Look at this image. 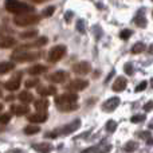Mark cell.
I'll return each mask as SVG.
<instances>
[{
    "label": "cell",
    "instance_id": "cell-24",
    "mask_svg": "<svg viewBox=\"0 0 153 153\" xmlns=\"http://www.w3.org/2000/svg\"><path fill=\"white\" fill-rule=\"evenodd\" d=\"M19 100H20L23 103H30L32 101V94L30 91H26V90H24V91H22L20 94H19Z\"/></svg>",
    "mask_w": 153,
    "mask_h": 153
},
{
    "label": "cell",
    "instance_id": "cell-14",
    "mask_svg": "<svg viewBox=\"0 0 153 153\" xmlns=\"http://www.w3.org/2000/svg\"><path fill=\"white\" fill-rule=\"evenodd\" d=\"M46 71H47V66H45V65H34L32 67H30L27 73L30 75H40Z\"/></svg>",
    "mask_w": 153,
    "mask_h": 153
},
{
    "label": "cell",
    "instance_id": "cell-29",
    "mask_svg": "<svg viewBox=\"0 0 153 153\" xmlns=\"http://www.w3.org/2000/svg\"><path fill=\"white\" fill-rule=\"evenodd\" d=\"M78 108V105L76 103H71V105H61V106H58V109L61 111H73V110H75V109Z\"/></svg>",
    "mask_w": 153,
    "mask_h": 153
},
{
    "label": "cell",
    "instance_id": "cell-9",
    "mask_svg": "<svg viewBox=\"0 0 153 153\" xmlns=\"http://www.w3.org/2000/svg\"><path fill=\"white\" fill-rule=\"evenodd\" d=\"M67 73L66 71H62V70H59V71H55L53 73V74L48 75V81L54 82V83H63L67 79Z\"/></svg>",
    "mask_w": 153,
    "mask_h": 153
},
{
    "label": "cell",
    "instance_id": "cell-43",
    "mask_svg": "<svg viewBox=\"0 0 153 153\" xmlns=\"http://www.w3.org/2000/svg\"><path fill=\"white\" fill-rule=\"evenodd\" d=\"M0 95H1V91H0Z\"/></svg>",
    "mask_w": 153,
    "mask_h": 153
},
{
    "label": "cell",
    "instance_id": "cell-33",
    "mask_svg": "<svg viewBox=\"0 0 153 153\" xmlns=\"http://www.w3.org/2000/svg\"><path fill=\"white\" fill-rule=\"evenodd\" d=\"M26 87H36V85H39V79L38 78H32V79H27L24 82Z\"/></svg>",
    "mask_w": 153,
    "mask_h": 153
},
{
    "label": "cell",
    "instance_id": "cell-16",
    "mask_svg": "<svg viewBox=\"0 0 153 153\" xmlns=\"http://www.w3.org/2000/svg\"><path fill=\"white\" fill-rule=\"evenodd\" d=\"M126 79L124 78V76H120V78L116 79V82L113 83V90L114 91H122V90H125V87H126Z\"/></svg>",
    "mask_w": 153,
    "mask_h": 153
},
{
    "label": "cell",
    "instance_id": "cell-28",
    "mask_svg": "<svg viewBox=\"0 0 153 153\" xmlns=\"http://www.w3.org/2000/svg\"><path fill=\"white\" fill-rule=\"evenodd\" d=\"M36 34H38L36 30H28V31L22 32V34H20V38H22V39H30V38L36 36Z\"/></svg>",
    "mask_w": 153,
    "mask_h": 153
},
{
    "label": "cell",
    "instance_id": "cell-7",
    "mask_svg": "<svg viewBox=\"0 0 153 153\" xmlns=\"http://www.w3.org/2000/svg\"><path fill=\"white\" fill-rule=\"evenodd\" d=\"M79 126H81V121L79 120H74L73 122H70V124L65 125L63 128H61V129H56V134H71V133H74L75 130L79 129Z\"/></svg>",
    "mask_w": 153,
    "mask_h": 153
},
{
    "label": "cell",
    "instance_id": "cell-3",
    "mask_svg": "<svg viewBox=\"0 0 153 153\" xmlns=\"http://www.w3.org/2000/svg\"><path fill=\"white\" fill-rule=\"evenodd\" d=\"M39 58H40L39 53H27V51L26 53H13L11 55V59L13 62H19V63H22V62H34Z\"/></svg>",
    "mask_w": 153,
    "mask_h": 153
},
{
    "label": "cell",
    "instance_id": "cell-4",
    "mask_svg": "<svg viewBox=\"0 0 153 153\" xmlns=\"http://www.w3.org/2000/svg\"><path fill=\"white\" fill-rule=\"evenodd\" d=\"M65 54H66V47H65V46H62V45H58V46L53 47L50 51H48L47 59H48V62L55 63V62L61 61V59L63 58Z\"/></svg>",
    "mask_w": 153,
    "mask_h": 153
},
{
    "label": "cell",
    "instance_id": "cell-34",
    "mask_svg": "<svg viewBox=\"0 0 153 153\" xmlns=\"http://www.w3.org/2000/svg\"><path fill=\"white\" fill-rule=\"evenodd\" d=\"M76 30H78L81 34H85L86 32V26H85V20H82V19H79L78 22H76Z\"/></svg>",
    "mask_w": 153,
    "mask_h": 153
},
{
    "label": "cell",
    "instance_id": "cell-11",
    "mask_svg": "<svg viewBox=\"0 0 153 153\" xmlns=\"http://www.w3.org/2000/svg\"><path fill=\"white\" fill-rule=\"evenodd\" d=\"M19 86H20V74H18L16 76H13L12 79H10V81H7L4 83V89L10 90V91L18 90Z\"/></svg>",
    "mask_w": 153,
    "mask_h": 153
},
{
    "label": "cell",
    "instance_id": "cell-26",
    "mask_svg": "<svg viewBox=\"0 0 153 153\" xmlns=\"http://www.w3.org/2000/svg\"><path fill=\"white\" fill-rule=\"evenodd\" d=\"M144 50H145V45H144L143 42H137V43H134V45H133L132 54H140V53H143Z\"/></svg>",
    "mask_w": 153,
    "mask_h": 153
},
{
    "label": "cell",
    "instance_id": "cell-23",
    "mask_svg": "<svg viewBox=\"0 0 153 153\" xmlns=\"http://www.w3.org/2000/svg\"><path fill=\"white\" fill-rule=\"evenodd\" d=\"M134 23L137 24L138 27H145V26H146V19H145V16H144V13L141 12V11L137 13V15H136Z\"/></svg>",
    "mask_w": 153,
    "mask_h": 153
},
{
    "label": "cell",
    "instance_id": "cell-8",
    "mask_svg": "<svg viewBox=\"0 0 153 153\" xmlns=\"http://www.w3.org/2000/svg\"><path fill=\"white\" fill-rule=\"evenodd\" d=\"M90 70H91V66H90L89 62H78V63L73 65V71L75 73V74H81V75H85L87 74V73H90Z\"/></svg>",
    "mask_w": 153,
    "mask_h": 153
},
{
    "label": "cell",
    "instance_id": "cell-20",
    "mask_svg": "<svg viewBox=\"0 0 153 153\" xmlns=\"http://www.w3.org/2000/svg\"><path fill=\"white\" fill-rule=\"evenodd\" d=\"M110 149H111V145L102 143L101 145L93 146V148H91V153H109V151H110Z\"/></svg>",
    "mask_w": 153,
    "mask_h": 153
},
{
    "label": "cell",
    "instance_id": "cell-35",
    "mask_svg": "<svg viewBox=\"0 0 153 153\" xmlns=\"http://www.w3.org/2000/svg\"><path fill=\"white\" fill-rule=\"evenodd\" d=\"M35 45V47H42V46H45L46 43H47V38L46 36H40L39 39H36L35 42H32Z\"/></svg>",
    "mask_w": 153,
    "mask_h": 153
},
{
    "label": "cell",
    "instance_id": "cell-31",
    "mask_svg": "<svg viewBox=\"0 0 153 153\" xmlns=\"http://www.w3.org/2000/svg\"><path fill=\"white\" fill-rule=\"evenodd\" d=\"M130 121H132L133 124H140V122L145 121V116H144V114H136V116H133L132 118H130Z\"/></svg>",
    "mask_w": 153,
    "mask_h": 153
},
{
    "label": "cell",
    "instance_id": "cell-5",
    "mask_svg": "<svg viewBox=\"0 0 153 153\" xmlns=\"http://www.w3.org/2000/svg\"><path fill=\"white\" fill-rule=\"evenodd\" d=\"M76 100H78V97H76V94H74V93H65V94L55 97L54 101H55L56 106H61V105H71V103H76Z\"/></svg>",
    "mask_w": 153,
    "mask_h": 153
},
{
    "label": "cell",
    "instance_id": "cell-6",
    "mask_svg": "<svg viewBox=\"0 0 153 153\" xmlns=\"http://www.w3.org/2000/svg\"><path fill=\"white\" fill-rule=\"evenodd\" d=\"M89 86V82L85 81V79H73L67 83L66 89L69 91H81V90H85Z\"/></svg>",
    "mask_w": 153,
    "mask_h": 153
},
{
    "label": "cell",
    "instance_id": "cell-21",
    "mask_svg": "<svg viewBox=\"0 0 153 153\" xmlns=\"http://www.w3.org/2000/svg\"><path fill=\"white\" fill-rule=\"evenodd\" d=\"M15 69V65L12 62H3L0 63V74H5V73H10Z\"/></svg>",
    "mask_w": 153,
    "mask_h": 153
},
{
    "label": "cell",
    "instance_id": "cell-30",
    "mask_svg": "<svg viewBox=\"0 0 153 153\" xmlns=\"http://www.w3.org/2000/svg\"><path fill=\"white\" fill-rule=\"evenodd\" d=\"M105 129L108 130L109 133H113L114 130L117 129V122H116V121H113V120H110V121H108V122H106V126H105Z\"/></svg>",
    "mask_w": 153,
    "mask_h": 153
},
{
    "label": "cell",
    "instance_id": "cell-40",
    "mask_svg": "<svg viewBox=\"0 0 153 153\" xmlns=\"http://www.w3.org/2000/svg\"><path fill=\"white\" fill-rule=\"evenodd\" d=\"M124 70H125V73H126L128 75H132V74H133V65L126 63V65L124 66Z\"/></svg>",
    "mask_w": 153,
    "mask_h": 153
},
{
    "label": "cell",
    "instance_id": "cell-17",
    "mask_svg": "<svg viewBox=\"0 0 153 153\" xmlns=\"http://www.w3.org/2000/svg\"><path fill=\"white\" fill-rule=\"evenodd\" d=\"M16 45V40L13 38H0V48H11Z\"/></svg>",
    "mask_w": 153,
    "mask_h": 153
},
{
    "label": "cell",
    "instance_id": "cell-42",
    "mask_svg": "<svg viewBox=\"0 0 153 153\" xmlns=\"http://www.w3.org/2000/svg\"><path fill=\"white\" fill-rule=\"evenodd\" d=\"M73 18V12H66V15H65V19H66V22L69 23L70 19Z\"/></svg>",
    "mask_w": 153,
    "mask_h": 153
},
{
    "label": "cell",
    "instance_id": "cell-13",
    "mask_svg": "<svg viewBox=\"0 0 153 153\" xmlns=\"http://www.w3.org/2000/svg\"><path fill=\"white\" fill-rule=\"evenodd\" d=\"M32 148H34L38 153H50L51 151H53V145H51L50 143L35 144V145H32Z\"/></svg>",
    "mask_w": 153,
    "mask_h": 153
},
{
    "label": "cell",
    "instance_id": "cell-25",
    "mask_svg": "<svg viewBox=\"0 0 153 153\" xmlns=\"http://www.w3.org/2000/svg\"><path fill=\"white\" fill-rule=\"evenodd\" d=\"M40 128L36 126V125H28V126L24 128V133L28 136H32V134H36V133H39Z\"/></svg>",
    "mask_w": 153,
    "mask_h": 153
},
{
    "label": "cell",
    "instance_id": "cell-12",
    "mask_svg": "<svg viewBox=\"0 0 153 153\" xmlns=\"http://www.w3.org/2000/svg\"><path fill=\"white\" fill-rule=\"evenodd\" d=\"M11 111L15 116H26V114H28L30 108H27L26 105H13L11 106Z\"/></svg>",
    "mask_w": 153,
    "mask_h": 153
},
{
    "label": "cell",
    "instance_id": "cell-32",
    "mask_svg": "<svg viewBox=\"0 0 153 153\" xmlns=\"http://www.w3.org/2000/svg\"><path fill=\"white\" fill-rule=\"evenodd\" d=\"M137 137H140V138H144V140H151L152 138V133L149 132V130H144V132H138L137 133Z\"/></svg>",
    "mask_w": 153,
    "mask_h": 153
},
{
    "label": "cell",
    "instance_id": "cell-18",
    "mask_svg": "<svg viewBox=\"0 0 153 153\" xmlns=\"http://www.w3.org/2000/svg\"><path fill=\"white\" fill-rule=\"evenodd\" d=\"M38 93H39V95H42V97H48V95L55 94L56 89L54 86H45V87H39Z\"/></svg>",
    "mask_w": 153,
    "mask_h": 153
},
{
    "label": "cell",
    "instance_id": "cell-27",
    "mask_svg": "<svg viewBox=\"0 0 153 153\" xmlns=\"http://www.w3.org/2000/svg\"><path fill=\"white\" fill-rule=\"evenodd\" d=\"M12 30L8 26H4V24H0V36L1 38H7V35L12 34Z\"/></svg>",
    "mask_w": 153,
    "mask_h": 153
},
{
    "label": "cell",
    "instance_id": "cell-10",
    "mask_svg": "<svg viewBox=\"0 0 153 153\" xmlns=\"http://www.w3.org/2000/svg\"><path fill=\"white\" fill-rule=\"evenodd\" d=\"M120 105V100L117 97H111V98H109L108 101H105L103 102V105H102V110L103 111H113L114 109L117 108V106Z\"/></svg>",
    "mask_w": 153,
    "mask_h": 153
},
{
    "label": "cell",
    "instance_id": "cell-41",
    "mask_svg": "<svg viewBox=\"0 0 153 153\" xmlns=\"http://www.w3.org/2000/svg\"><path fill=\"white\" fill-rule=\"evenodd\" d=\"M144 110H145V111H151L152 110V102H151V101L145 103V106H144Z\"/></svg>",
    "mask_w": 153,
    "mask_h": 153
},
{
    "label": "cell",
    "instance_id": "cell-2",
    "mask_svg": "<svg viewBox=\"0 0 153 153\" xmlns=\"http://www.w3.org/2000/svg\"><path fill=\"white\" fill-rule=\"evenodd\" d=\"M40 20V16L36 13L31 12V13H23V15H16L13 18V23L19 27H27V26H32L36 24Z\"/></svg>",
    "mask_w": 153,
    "mask_h": 153
},
{
    "label": "cell",
    "instance_id": "cell-39",
    "mask_svg": "<svg viewBox=\"0 0 153 153\" xmlns=\"http://www.w3.org/2000/svg\"><path fill=\"white\" fill-rule=\"evenodd\" d=\"M146 86H148V82H146V81L140 82V83H138V86L136 87V91H137V93L143 91V90H145V89H146Z\"/></svg>",
    "mask_w": 153,
    "mask_h": 153
},
{
    "label": "cell",
    "instance_id": "cell-37",
    "mask_svg": "<svg viewBox=\"0 0 153 153\" xmlns=\"http://www.w3.org/2000/svg\"><path fill=\"white\" fill-rule=\"evenodd\" d=\"M130 35H132V31L126 28V30H122V31H121L120 38H121V39H124V40H126V39H129V38H130Z\"/></svg>",
    "mask_w": 153,
    "mask_h": 153
},
{
    "label": "cell",
    "instance_id": "cell-1",
    "mask_svg": "<svg viewBox=\"0 0 153 153\" xmlns=\"http://www.w3.org/2000/svg\"><path fill=\"white\" fill-rule=\"evenodd\" d=\"M5 10L11 13H15L16 15H23V13H31L34 11V7L27 3H22V1H18V0H8L5 1L4 4Z\"/></svg>",
    "mask_w": 153,
    "mask_h": 153
},
{
    "label": "cell",
    "instance_id": "cell-38",
    "mask_svg": "<svg viewBox=\"0 0 153 153\" xmlns=\"http://www.w3.org/2000/svg\"><path fill=\"white\" fill-rule=\"evenodd\" d=\"M10 120H11L10 114L4 113V114H1V116H0V124H8V122H10Z\"/></svg>",
    "mask_w": 153,
    "mask_h": 153
},
{
    "label": "cell",
    "instance_id": "cell-19",
    "mask_svg": "<svg viewBox=\"0 0 153 153\" xmlns=\"http://www.w3.org/2000/svg\"><path fill=\"white\" fill-rule=\"evenodd\" d=\"M36 110H39V113H43L45 110H47L48 108V100H45V98H40V100H36L34 102Z\"/></svg>",
    "mask_w": 153,
    "mask_h": 153
},
{
    "label": "cell",
    "instance_id": "cell-22",
    "mask_svg": "<svg viewBox=\"0 0 153 153\" xmlns=\"http://www.w3.org/2000/svg\"><path fill=\"white\" fill-rule=\"evenodd\" d=\"M137 149H138L137 141H129V143H126L124 146V152H126V153H132V152L137 151Z\"/></svg>",
    "mask_w": 153,
    "mask_h": 153
},
{
    "label": "cell",
    "instance_id": "cell-15",
    "mask_svg": "<svg viewBox=\"0 0 153 153\" xmlns=\"http://www.w3.org/2000/svg\"><path fill=\"white\" fill-rule=\"evenodd\" d=\"M47 120V113L43 111V113H35L31 114L28 117V121L30 122H34V124H40V122H45Z\"/></svg>",
    "mask_w": 153,
    "mask_h": 153
},
{
    "label": "cell",
    "instance_id": "cell-36",
    "mask_svg": "<svg viewBox=\"0 0 153 153\" xmlns=\"http://www.w3.org/2000/svg\"><path fill=\"white\" fill-rule=\"evenodd\" d=\"M54 11H55V7L50 5V7H47V8H45V10H43V13H42V15L45 16V18H48V16H51V15L54 13Z\"/></svg>",
    "mask_w": 153,
    "mask_h": 153
}]
</instances>
